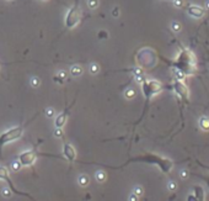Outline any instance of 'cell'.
<instances>
[{
    "label": "cell",
    "instance_id": "18",
    "mask_svg": "<svg viewBox=\"0 0 209 201\" xmlns=\"http://www.w3.org/2000/svg\"><path fill=\"white\" fill-rule=\"evenodd\" d=\"M99 70H100L99 65H97L96 63H92V64H91V67H90V72H91V74H97V73H99Z\"/></svg>",
    "mask_w": 209,
    "mask_h": 201
},
{
    "label": "cell",
    "instance_id": "32",
    "mask_svg": "<svg viewBox=\"0 0 209 201\" xmlns=\"http://www.w3.org/2000/svg\"><path fill=\"white\" fill-rule=\"evenodd\" d=\"M7 1H12V0H7Z\"/></svg>",
    "mask_w": 209,
    "mask_h": 201
},
{
    "label": "cell",
    "instance_id": "11",
    "mask_svg": "<svg viewBox=\"0 0 209 201\" xmlns=\"http://www.w3.org/2000/svg\"><path fill=\"white\" fill-rule=\"evenodd\" d=\"M74 104H71L69 107H66L63 112H61L57 117H56V121H54V125H56V127L57 128H63L64 126H65V123H66V120H68V116H69V110H70V107L73 106Z\"/></svg>",
    "mask_w": 209,
    "mask_h": 201
},
{
    "label": "cell",
    "instance_id": "30",
    "mask_svg": "<svg viewBox=\"0 0 209 201\" xmlns=\"http://www.w3.org/2000/svg\"><path fill=\"white\" fill-rule=\"evenodd\" d=\"M206 181H207V184H208V186H209V178H207V179H206Z\"/></svg>",
    "mask_w": 209,
    "mask_h": 201
},
{
    "label": "cell",
    "instance_id": "1",
    "mask_svg": "<svg viewBox=\"0 0 209 201\" xmlns=\"http://www.w3.org/2000/svg\"><path fill=\"white\" fill-rule=\"evenodd\" d=\"M172 65L185 75H191L196 72V58L194 54L188 48H181L176 59L172 62Z\"/></svg>",
    "mask_w": 209,
    "mask_h": 201
},
{
    "label": "cell",
    "instance_id": "31",
    "mask_svg": "<svg viewBox=\"0 0 209 201\" xmlns=\"http://www.w3.org/2000/svg\"><path fill=\"white\" fill-rule=\"evenodd\" d=\"M206 8H207V9H208V10H209V1H208V3H207V6H206Z\"/></svg>",
    "mask_w": 209,
    "mask_h": 201
},
{
    "label": "cell",
    "instance_id": "3",
    "mask_svg": "<svg viewBox=\"0 0 209 201\" xmlns=\"http://www.w3.org/2000/svg\"><path fill=\"white\" fill-rule=\"evenodd\" d=\"M81 21V8L79 4V0H75V4L69 9L66 16H65V27L68 30L74 28L76 25H79V22Z\"/></svg>",
    "mask_w": 209,
    "mask_h": 201
},
{
    "label": "cell",
    "instance_id": "16",
    "mask_svg": "<svg viewBox=\"0 0 209 201\" xmlns=\"http://www.w3.org/2000/svg\"><path fill=\"white\" fill-rule=\"evenodd\" d=\"M124 95L127 99H133L135 96V90L134 89H128V90H125Z\"/></svg>",
    "mask_w": 209,
    "mask_h": 201
},
{
    "label": "cell",
    "instance_id": "20",
    "mask_svg": "<svg viewBox=\"0 0 209 201\" xmlns=\"http://www.w3.org/2000/svg\"><path fill=\"white\" fill-rule=\"evenodd\" d=\"M87 4H89L90 9H96L99 6V0H89Z\"/></svg>",
    "mask_w": 209,
    "mask_h": 201
},
{
    "label": "cell",
    "instance_id": "8",
    "mask_svg": "<svg viewBox=\"0 0 209 201\" xmlns=\"http://www.w3.org/2000/svg\"><path fill=\"white\" fill-rule=\"evenodd\" d=\"M173 90L177 94V96L182 100L187 101L189 96V90H188L187 85L182 81V79H176L173 83Z\"/></svg>",
    "mask_w": 209,
    "mask_h": 201
},
{
    "label": "cell",
    "instance_id": "25",
    "mask_svg": "<svg viewBox=\"0 0 209 201\" xmlns=\"http://www.w3.org/2000/svg\"><path fill=\"white\" fill-rule=\"evenodd\" d=\"M54 133H56V137L63 138V131H62V128H57V127H56V131H54Z\"/></svg>",
    "mask_w": 209,
    "mask_h": 201
},
{
    "label": "cell",
    "instance_id": "7",
    "mask_svg": "<svg viewBox=\"0 0 209 201\" xmlns=\"http://www.w3.org/2000/svg\"><path fill=\"white\" fill-rule=\"evenodd\" d=\"M38 156H40V153H37L36 148H33V149L25 151V152L20 153V156L17 157V161L20 162L22 167H31V165H33V163L36 162Z\"/></svg>",
    "mask_w": 209,
    "mask_h": 201
},
{
    "label": "cell",
    "instance_id": "23",
    "mask_svg": "<svg viewBox=\"0 0 209 201\" xmlns=\"http://www.w3.org/2000/svg\"><path fill=\"white\" fill-rule=\"evenodd\" d=\"M134 194L138 195V196L143 195V189H142L140 186H135V188H134Z\"/></svg>",
    "mask_w": 209,
    "mask_h": 201
},
{
    "label": "cell",
    "instance_id": "33",
    "mask_svg": "<svg viewBox=\"0 0 209 201\" xmlns=\"http://www.w3.org/2000/svg\"><path fill=\"white\" fill-rule=\"evenodd\" d=\"M171 1H175V0H171Z\"/></svg>",
    "mask_w": 209,
    "mask_h": 201
},
{
    "label": "cell",
    "instance_id": "9",
    "mask_svg": "<svg viewBox=\"0 0 209 201\" xmlns=\"http://www.w3.org/2000/svg\"><path fill=\"white\" fill-rule=\"evenodd\" d=\"M63 154L66 158V161L69 162L70 164H73L75 158H76V151L75 148L70 144V143H63Z\"/></svg>",
    "mask_w": 209,
    "mask_h": 201
},
{
    "label": "cell",
    "instance_id": "19",
    "mask_svg": "<svg viewBox=\"0 0 209 201\" xmlns=\"http://www.w3.org/2000/svg\"><path fill=\"white\" fill-rule=\"evenodd\" d=\"M40 84H41V80H40L38 78H36V77L31 78V85H32L33 88H38V86H40Z\"/></svg>",
    "mask_w": 209,
    "mask_h": 201
},
{
    "label": "cell",
    "instance_id": "28",
    "mask_svg": "<svg viewBox=\"0 0 209 201\" xmlns=\"http://www.w3.org/2000/svg\"><path fill=\"white\" fill-rule=\"evenodd\" d=\"M173 4L176 8H181V6H183V0H175Z\"/></svg>",
    "mask_w": 209,
    "mask_h": 201
},
{
    "label": "cell",
    "instance_id": "24",
    "mask_svg": "<svg viewBox=\"0 0 209 201\" xmlns=\"http://www.w3.org/2000/svg\"><path fill=\"white\" fill-rule=\"evenodd\" d=\"M21 167H22V165H21V164H20V162H19V161H17V162H14V163H12V169H14L15 172L20 170Z\"/></svg>",
    "mask_w": 209,
    "mask_h": 201
},
{
    "label": "cell",
    "instance_id": "29",
    "mask_svg": "<svg viewBox=\"0 0 209 201\" xmlns=\"http://www.w3.org/2000/svg\"><path fill=\"white\" fill-rule=\"evenodd\" d=\"M46 112H47V116H48V117H52V116H53V110H52V109L46 110Z\"/></svg>",
    "mask_w": 209,
    "mask_h": 201
},
{
    "label": "cell",
    "instance_id": "6",
    "mask_svg": "<svg viewBox=\"0 0 209 201\" xmlns=\"http://www.w3.org/2000/svg\"><path fill=\"white\" fill-rule=\"evenodd\" d=\"M0 179H1V180H4V181H6L7 186L11 189V191H12L14 194H16V195H22V196H26V198H28L30 200H33V198H32L30 194L22 193V191L17 190V189L14 186V183H12L11 178H10V173H9V170H7V168H6V167H2V165H0Z\"/></svg>",
    "mask_w": 209,
    "mask_h": 201
},
{
    "label": "cell",
    "instance_id": "22",
    "mask_svg": "<svg viewBox=\"0 0 209 201\" xmlns=\"http://www.w3.org/2000/svg\"><path fill=\"white\" fill-rule=\"evenodd\" d=\"M172 30H173V31H176V32H178V31L181 30V25H180L178 22H176V21H175V22H172Z\"/></svg>",
    "mask_w": 209,
    "mask_h": 201
},
{
    "label": "cell",
    "instance_id": "10",
    "mask_svg": "<svg viewBox=\"0 0 209 201\" xmlns=\"http://www.w3.org/2000/svg\"><path fill=\"white\" fill-rule=\"evenodd\" d=\"M187 13L188 15H191L194 19H202L206 15V9L198 5H189L187 8Z\"/></svg>",
    "mask_w": 209,
    "mask_h": 201
},
{
    "label": "cell",
    "instance_id": "2",
    "mask_svg": "<svg viewBox=\"0 0 209 201\" xmlns=\"http://www.w3.org/2000/svg\"><path fill=\"white\" fill-rule=\"evenodd\" d=\"M132 162H142V163H148V164H155V165H158L160 168V170H163L166 174H168L171 172V169L173 168L172 161H170L168 158H164V157H160V156H156V154H151V153L132 158L127 163H132Z\"/></svg>",
    "mask_w": 209,
    "mask_h": 201
},
{
    "label": "cell",
    "instance_id": "15",
    "mask_svg": "<svg viewBox=\"0 0 209 201\" xmlns=\"http://www.w3.org/2000/svg\"><path fill=\"white\" fill-rule=\"evenodd\" d=\"M89 183H90V178L87 177V175H80L79 177V184L81 185V186H87L89 185Z\"/></svg>",
    "mask_w": 209,
    "mask_h": 201
},
{
    "label": "cell",
    "instance_id": "14",
    "mask_svg": "<svg viewBox=\"0 0 209 201\" xmlns=\"http://www.w3.org/2000/svg\"><path fill=\"white\" fill-rule=\"evenodd\" d=\"M81 73H83V69L79 65H73L70 68V74L73 77H79V75H81Z\"/></svg>",
    "mask_w": 209,
    "mask_h": 201
},
{
    "label": "cell",
    "instance_id": "26",
    "mask_svg": "<svg viewBox=\"0 0 209 201\" xmlns=\"http://www.w3.org/2000/svg\"><path fill=\"white\" fill-rule=\"evenodd\" d=\"M11 193H12V191H11V189H10V188H9V189H7V188L2 189V195H4V196H10V195H11Z\"/></svg>",
    "mask_w": 209,
    "mask_h": 201
},
{
    "label": "cell",
    "instance_id": "5",
    "mask_svg": "<svg viewBox=\"0 0 209 201\" xmlns=\"http://www.w3.org/2000/svg\"><path fill=\"white\" fill-rule=\"evenodd\" d=\"M163 89H164L163 84L158 80L142 81V91H143V94H144V96H145L146 104L150 101V99H151L154 95L159 94L160 91H163Z\"/></svg>",
    "mask_w": 209,
    "mask_h": 201
},
{
    "label": "cell",
    "instance_id": "13",
    "mask_svg": "<svg viewBox=\"0 0 209 201\" xmlns=\"http://www.w3.org/2000/svg\"><path fill=\"white\" fill-rule=\"evenodd\" d=\"M199 127L204 131H209V117H206V116L201 117L199 119Z\"/></svg>",
    "mask_w": 209,
    "mask_h": 201
},
{
    "label": "cell",
    "instance_id": "27",
    "mask_svg": "<svg viewBox=\"0 0 209 201\" xmlns=\"http://www.w3.org/2000/svg\"><path fill=\"white\" fill-rule=\"evenodd\" d=\"M180 177H181L182 179H187L188 178V172L187 170H181V172H180Z\"/></svg>",
    "mask_w": 209,
    "mask_h": 201
},
{
    "label": "cell",
    "instance_id": "21",
    "mask_svg": "<svg viewBox=\"0 0 209 201\" xmlns=\"http://www.w3.org/2000/svg\"><path fill=\"white\" fill-rule=\"evenodd\" d=\"M167 188H168V190H170V191H172V193H173V191L177 189V185H176V183H175V181H170V183H168V185H167Z\"/></svg>",
    "mask_w": 209,
    "mask_h": 201
},
{
    "label": "cell",
    "instance_id": "12",
    "mask_svg": "<svg viewBox=\"0 0 209 201\" xmlns=\"http://www.w3.org/2000/svg\"><path fill=\"white\" fill-rule=\"evenodd\" d=\"M192 193H193V196L196 198V200L197 201H201V200H204V199H206V196H204V190H203V188L199 186V185L193 186Z\"/></svg>",
    "mask_w": 209,
    "mask_h": 201
},
{
    "label": "cell",
    "instance_id": "4",
    "mask_svg": "<svg viewBox=\"0 0 209 201\" xmlns=\"http://www.w3.org/2000/svg\"><path fill=\"white\" fill-rule=\"evenodd\" d=\"M23 130H25V126H15V127H11L9 130H6L5 132H2L0 135V153H1V148L7 144V143H11V142L16 141L21 138L22 133H23Z\"/></svg>",
    "mask_w": 209,
    "mask_h": 201
},
{
    "label": "cell",
    "instance_id": "17",
    "mask_svg": "<svg viewBox=\"0 0 209 201\" xmlns=\"http://www.w3.org/2000/svg\"><path fill=\"white\" fill-rule=\"evenodd\" d=\"M96 179L99 183H104V179H106V174H104V172H97V174H96Z\"/></svg>",
    "mask_w": 209,
    "mask_h": 201
}]
</instances>
